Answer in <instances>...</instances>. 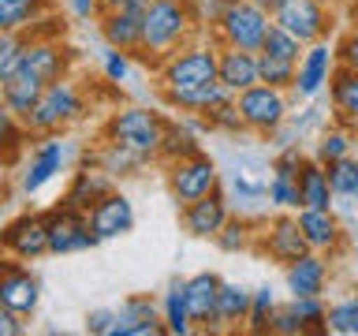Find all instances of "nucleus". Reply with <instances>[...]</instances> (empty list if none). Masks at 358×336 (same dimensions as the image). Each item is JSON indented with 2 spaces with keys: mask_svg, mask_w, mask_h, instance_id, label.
<instances>
[{
  "mask_svg": "<svg viewBox=\"0 0 358 336\" xmlns=\"http://www.w3.org/2000/svg\"><path fill=\"white\" fill-rule=\"evenodd\" d=\"M194 30V8L190 0H150L145 4V45L142 52L153 60H168Z\"/></svg>",
  "mask_w": 358,
  "mask_h": 336,
  "instance_id": "nucleus-1",
  "label": "nucleus"
},
{
  "mask_svg": "<svg viewBox=\"0 0 358 336\" xmlns=\"http://www.w3.org/2000/svg\"><path fill=\"white\" fill-rule=\"evenodd\" d=\"M268 30H273V11H265L254 0H228V8H224V15L217 22L220 45L246 49V52H262Z\"/></svg>",
  "mask_w": 358,
  "mask_h": 336,
  "instance_id": "nucleus-2",
  "label": "nucleus"
},
{
  "mask_svg": "<svg viewBox=\"0 0 358 336\" xmlns=\"http://www.w3.org/2000/svg\"><path fill=\"white\" fill-rule=\"evenodd\" d=\"M83 94H78V86L71 83V78H56V83L45 86V94L41 101L34 105V112L22 123H27V131L30 134H60L67 123H75L78 116H83Z\"/></svg>",
  "mask_w": 358,
  "mask_h": 336,
  "instance_id": "nucleus-3",
  "label": "nucleus"
},
{
  "mask_svg": "<svg viewBox=\"0 0 358 336\" xmlns=\"http://www.w3.org/2000/svg\"><path fill=\"white\" fill-rule=\"evenodd\" d=\"M164 127H168V120H161L157 112L138 108V105H127V108L112 112L108 139L120 142V146H127V150H134V153H142L145 161H150V157H161Z\"/></svg>",
  "mask_w": 358,
  "mask_h": 336,
  "instance_id": "nucleus-4",
  "label": "nucleus"
},
{
  "mask_svg": "<svg viewBox=\"0 0 358 336\" xmlns=\"http://www.w3.org/2000/svg\"><path fill=\"white\" fill-rule=\"evenodd\" d=\"M220 78V49L213 45H183L168 60H161V90L206 86Z\"/></svg>",
  "mask_w": 358,
  "mask_h": 336,
  "instance_id": "nucleus-5",
  "label": "nucleus"
},
{
  "mask_svg": "<svg viewBox=\"0 0 358 336\" xmlns=\"http://www.w3.org/2000/svg\"><path fill=\"white\" fill-rule=\"evenodd\" d=\"M235 105H239V112H243L246 131L276 134L287 120V90L257 83L250 90H243V94H235Z\"/></svg>",
  "mask_w": 358,
  "mask_h": 336,
  "instance_id": "nucleus-6",
  "label": "nucleus"
},
{
  "mask_svg": "<svg viewBox=\"0 0 358 336\" xmlns=\"http://www.w3.org/2000/svg\"><path fill=\"white\" fill-rule=\"evenodd\" d=\"M168 187H172V198L176 206L183 209L190 202L213 195L220 187V168L209 153H198V157H187V161H176L172 172H168Z\"/></svg>",
  "mask_w": 358,
  "mask_h": 336,
  "instance_id": "nucleus-7",
  "label": "nucleus"
},
{
  "mask_svg": "<svg viewBox=\"0 0 358 336\" xmlns=\"http://www.w3.org/2000/svg\"><path fill=\"white\" fill-rule=\"evenodd\" d=\"M101 235L90 228V213L71 209L60 202V209L49 213V254H71V251H90L97 246Z\"/></svg>",
  "mask_w": 358,
  "mask_h": 336,
  "instance_id": "nucleus-8",
  "label": "nucleus"
},
{
  "mask_svg": "<svg viewBox=\"0 0 358 336\" xmlns=\"http://www.w3.org/2000/svg\"><path fill=\"white\" fill-rule=\"evenodd\" d=\"M273 19H276L284 30L295 34L302 45L321 41L324 34L332 30L329 4H321V0H287L284 8H276V11H273Z\"/></svg>",
  "mask_w": 358,
  "mask_h": 336,
  "instance_id": "nucleus-9",
  "label": "nucleus"
},
{
  "mask_svg": "<svg viewBox=\"0 0 358 336\" xmlns=\"http://www.w3.org/2000/svg\"><path fill=\"white\" fill-rule=\"evenodd\" d=\"M4 251L19 262H34V258L49 254V213H22L4 228Z\"/></svg>",
  "mask_w": 358,
  "mask_h": 336,
  "instance_id": "nucleus-10",
  "label": "nucleus"
},
{
  "mask_svg": "<svg viewBox=\"0 0 358 336\" xmlns=\"http://www.w3.org/2000/svg\"><path fill=\"white\" fill-rule=\"evenodd\" d=\"M228 220H231V202L220 187L213 190V195L183 206V228L194 235V239H217Z\"/></svg>",
  "mask_w": 358,
  "mask_h": 336,
  "instance_id": "nucleus-11",
  "label": "nucleus"
},
{
  "mask_svg": "<svg viewBox=\"0 0 358 336\" xmlns=\"http://www.w3.org/2000/svg\"><path fill=\"white\" fill-rule=\"evenodd\" d=\"M336 45H329V38L306 45V52H302L299 60V78H295V94L299 97H317L324 86H329V78L336 71Z\"/></svg>",
  "mask_w": 358,
  "mask_h": 336,
  "instance_id": "nucleus-12",
  "label": "nucleus"
},
{
  "mask_svg": "<svg viewBox=\"0 0 358 336\" xmlns=\"http://www.w3.org/2000/svg\"><path fill=\"white\" fill-rule=\"evenodd\" d=\"M101 38L112 49L123 52H142L145 45V8H120L101 15Z\"/></svg>",
  "mask_w": 358,
  "mask_h": 336,
  "instance_id": "nucleus-13",
  "label": "nucleus"
},
{
  "mask_svg": "<svg viewBox=\"0 0 358 336\" xmlns=\"http://www.w3.org/2000/svg\"><path fill=\"white\" fill-rule=\"evenodd\" d=\"M64 153H67L64 142L56 139V134H45V139L30 150L27 168H22V179H19L22 195H38V190L64 168Z\"/></svg>",
  "mask_w": 358,
  "mask_h": 336,
  "instance_id": "nucleus-14",
  "label": "nucleus"
},
{
  "mask_svg": "<svg viewBox=\"0 0 358 336\" xmlns=\"http://www.w3.org/2000/svg\"><path fill=\"white\" fill-rule=\"evenodd\" d=\"M38 302H41L38 276H34L30 269H22L19 258H15V262H8L4 265V276H0V307L19 310L22 318H30V314L38 310Z\"/></svg>",
  "mask_w": 358,
  "mask_h": 336,
  "instance_id": "nucleus-15",
  "label": "nucleus"
},
{
  "mask_svg": "<svg viewBox=\"0 0 358 336\" xmlns=\"http://www.w3.org/2000/svg\"><path fill=\"white\" fill-rule=\"evenodd\" d=\"M19 71L41 78V83H56V78H64V71H67V52L49 38H27L22 41Z\"/></svg>",
  "mask_w": 358,
  "mask_h": 336,
  "instance_id": "nucleus-16",
  "label": "nucleus"
},
{
  "mask_svg": "<svg viewBox=\"0 0 358 336\" xmlns=\"http://www.w3.org/2000/svg\"><path fill=\"white\" fill-rule=\"evenodd\" d=\"M90 228H94L101 239H120V235H127L134 228V209H131L127 195L108 190L101 202H94V209H90Z\"/></svg>",
  "mask_w": 358,
  "mask_h": 336,
  "instance_id": "nucleus-17",
  "label": "nucleus"
},
{
  "mask_svg": "<svg viewBox=\"0 0 358 336\" xmlns=\"http://www.w3.org/2000/svg\"><path fill=\"white\" fill-rule=\"evenodd\" d=\"M164 329V310H157L150 299L134 295L116 310V329L112 336H161Z\"/></svg>",
  "mask_w": 358,
  "mask_h": 336,
  "instance_id": "nucleus-18",
  "label": "nucleus"
},
{
  "mask_svg": "<svg viewBox=\"0 0 358 336\" xmlns=\"http://www.w3.org/2000/svg\"><path fill=\"white\" fill-rule=\"evenodd\" d=\"M287 276V291L291 295H324V284H329V258L317 251H306L302 258L284 265Z\"/></svg>",
  "mask_w": 358,
  "mask_h": 336,
  "instance_id": "nucleus-19",
  "label": "nucleus"
},
{
  "mask_svg": "<svg viewBox=\"0 0 358 336\" xmlns=\"http://www.w3.org/2000/svg\"><path fill=\"white\" fill-rule=\"evenodd\" d=\"M224 280L217 273H198L187 280V307L198 329H217V299Z\"/></svg>",
  "mask_w": 358,
  "mask_h": 336,
  "instance_id": "nucleus-20",
  "label": "nucleus"
},
{
  "mask_svg": "<svg viewBox=\"0 0 358 336\" xmlns=\"http://www.w3.org/2000/svg\"><path fill=\"white\" fill-rule=\"evenodd\" d=\"M273 164H265L262 157L246 153L231 164V190L239 195V202H268V176Z\"/></svg>",
  "mask_w": 358,
  "mask_h": 336,
  "instance_id": "nucleus-21",
  "label": "nucleus"
},
{
  "mask_svg": "<svg viewBox=\"0 0 358 336\" xmlns=\"http://www.w3.org/2000/svg\"><path fill=\"white\" fill-rule=\"evenodd\" d=\"M220 83L231 90V94H243L262 83V64H257V52L246 49H231V45H220Z\"/></svg>",
  "mask_w": 358,
  "mask_h": 336,
  "instance_id": "nucleus-22",
  "label": "nucleus"
},
{
  "mask_svg": "<svg viewBox=\"0 0 358 336\" xmlns=\"http://www.w3.org/2000/svg\"><path fill=\"white\" fill-rule=\"evenodd\" d=\"M299 228L306 235V246L317 254H332L343 243V228L332 209H299Z\"/></svg>",
  "mask_w": 358,
  "mask_h": 336,
  "instance_id": "nucleus-23",
  "label": "nucleus"
},
{
  "mask_svg": "<svg viewBox=\"0 0 358 336\" xmlns=\"http://www.w3.org/2000/svg\"><path fill=\"white\" fill-rule=\"evenodd\" d=\"M265 251H268V258H276V262H284V265L306 254L310 246H306V235H302V228H299V217H276L273 224H268Z\"/></svg>",
  "mask_w": 358,
  "mask_h": 336,
  "instance_id": "nucleus-24",
  "label": "nucleus"
},
{
  "mask_svg": "<svg viewBox=\"0 0 358 336\" xmlns=\"http://www.w3.org/2000/svg\"><path fill=\"white\" fill-rule=\"evenodd\" d=\"M235 94L228 86L220 83H206V86H187V90H164V101L179 112H194V116H206L209 108L224 105V101H231Z\"/></svg>",
  "mask_w": 358,
  "mask_h": 336,
  "instance_id": "nucleus-25",
  "label": "nucleus"
},
{
  "mask_svg": "<svg viewBox=\"0 0 358 336\" xmlns=\"http://www.w3.org/2000/svg\"><path fill=\"white\" fill-rule=\"evenodd\" d=\"M45 86H49V83H41V78H34V75H27V71H15L11 78H4V83H0V97H4V108H8V112H15L19 120H27L30 112H34V105L41 101Z\"/></svg>",
  "mask_w": 358,
  "mask_h": 336,
  "instance_id": "nucleus-26",
  "label": "nucleus"
},
{
  "mask_svg": "<svg viewBox=\"0 0 358 336\" xmlns=\"http://www.w3.org/2000/svg\"><path fill=\"white\" fill-rule=\"evenodd\" d=\"M299 190H302V209H332L336 190L329 183V168H324V161H302Z\"/></svg>",
  "mask_w": 358,
  "mask_h": 336,
  "instance_id": "nucleus-27",
  "label": "nucleus"
},
{
  "mask_svg": "<svg viewBox=\"0 0 358 336\" xmlns=\"http://www.w3.org/2000/svg\"><path fill=\"white\" fill-rule=\"evenodd\" d=\"M329 97L340 123L358 131V71H347V67L336 64V71L329 78Z\"/></svg>",
  "mask_w": 358,
  "mask_h": 336,
  "instance_id": "nucleus-28",
  "label": "nucleus"
},
{
  "mask_svg": "<svg viewBox=\"0 0 358 336\" xmlns=\"http://www.w3.org/2000/svg\"><path fill=\"white\" fill-rule=\"evenodd\" d=\"M108 190H112V183H108V172H105V168H101V172H90V168H83V172H75V183H71V190L64 195V206L90 213V209H94V202H101Z\"/></svg>",
  "mask_w": 358,
  "mask_h": 336,
  "instance_id": "nucleus-29",
  "label": "nucleus"
},
{
  "mask_svg": "<svg viewBox=\"0 0 358 336\" xmlns=\"http://www.w3.org/2000/svg\"><path fill=\"white\" fill-rule=\"evenodd\" d=\"M198 153H206V150H201L194 127L183 123V120H168L164 142H161V157H164V161L176 164V161H187V157H198Z\"/></svg>",
  "mask_w": 358,
  "mask_h": 336,
  "instance_id": "nucleus-30",
  "label": "nucleus"
},
{
  "mask_svg": "<svg viewBox=\"0 0 358 336\" xmlns=\"http://www.w3.org/2000/svg\"><path fill=\"white\" fill-rule=\"evenodd\" d=\"M161 310H164V329L172 336H187V332L198 329L194 318H190V307H187V280H176V284L168 288Z\"/></svg>",
  "mask_w": 358,
  "mask_h": 336,
  "instance_id": "nucleus-31",
  "label": "nucleus"
},
{
  "mask_svg": "<svg viewBox=\"0 0 358 336\" xmlns=\"http://www.w3.org/2000/svg\"><path fill=\"white\" fill-rule=\"evenodd\" d=\"M250 302H254V291H246L239 284H231V280H224V284H220V299H217V325L231 329V325L246 321Z\"/></svg>",
  "mask_w": 358,
  "mask_h": 336,
  "instance_id": "nucleus-32",
  "label": "nucleus"
},
{
  "mask_svg": "<svg viewBox=\"0 0 358 336\" xmlns=\"http://www.w3.org/2000/svg\"><path fill=\"white\" fill-rule=\"evenodd\" d=\"M49 11V0H0V30H30Z\"/></svg>",
  "mask_w": 358,
  "mask_h": 336,
  "instance_id": "nucleus-33",
  "label": "nucleus"
},
{
  "mask_svg": "<svg viewBox=\"0 0 358 336\" xmlns=\"http://www.w3.org/2000/svg\"><path fill=\"white\" fill-rule=\"evenodd\" d=\"M324 332H336V336H358V291L329 307V314H324Z\"/></svg>",
  "mask_w": 358,
  "mask_h": 336,
  "instance_id": "nucleus-34",
  "label": "nucleus"
},
{
  "mask_svg": "<svg viewBox=\"0 0 358 336\" xmlns=\"http://www.w3.org/2000/svg\"><path fill=\"white\" fill-rule=\"evenodd\" d=\"M324 168H329V183L336 190V198H358V157L347 153Z\"/></svg>",
  "mask_w": 358,
  "mask_h": 336,
  "instance_id": "nucleus-35",
  "label": "nucleus"
},
{
  "mask_svg": "<svg viewBox=\"0 0 358 336\" xmlns=\"http://www.w3.org/2000/svg\"><path fill=\"white\" fill-rule=\"evenodd\" d=\"M257 64H262V83L280 86V90H295V78H299V64L295 60H280V56L257 52Z\"/></svg>",
  "mask_w": 358,
  "mask_h": 336,
  "instance_id": "nucleus-36",
  "label": "nucleus"
},
{
  "mask_svg": "<svg viewBox=\"0 0 358 336\" xmlns=\"http://www.w3.org/2000/svg\"><path fill=\"white\" fill-rule=\"evenodd\" d=\"M262 52H268V56H280V60H302V52H306V45H302L291 30H284L280 22L273 19V30H268V38H265V45H262Z\"/></svg>",
  "mask_w": 358,
  "mask_h": 336,
  "instance_id": "nucleus-37",
  "label": "nucleus"
},
{
  "mask_svg": "<svg viewBox=\"0 0 358 336\" xmlns=\"http://www.w3.org/2000/svg\"><path fill=\"white\" fill-rule=\"evenodd\" d=\"M142 164H145L142 153H134V150H127V146H120L112 139L105 146V153H101V168H105L108 176H131L134 168H142Z\"/></svg>",
  "mask_w": 358,
  "mask_h": 336,
  "instance_id": "nucleus-38",
  "label": "nucleus"
},
{
  "mask_svg": "<svg viewBox=\"0 0 358 336\" xmlns=\"http://www.w3.org/2000/svg\"><path fill=\"white\" fill-rule=\"evenodd\" d=\"M268 206H276V209H302L299 176H280V172H273V179H268Z\"/></svg>",
  "mask_w": 358,
  "mask_h": 336,
  "instance_id": "nucleus-39",
  "label": "nucleus"
},
{
  "mask_svg": "<svg viewBox=\"0 0 358 336\" xmlns=\"http://www.w3.org/2000/svg\"><path fill=\"white\" fill-rule=\"evenodd\" d=\"M273 314H276V295H273V288H268V284H262L254 291L250 314H246V329H250V332H268Z\"/></svg>",
  "mask_w": 358,
  "mask_h": 336,
  "instance_id": "nucleus-40",
  "label": "nucleus"
},
{
  "mask_svg": "<svg viewBox=\"0 0 358 336\" xmlns=\"http://www.w3.org/2000/svg\"><path fill=\"white\" fill-rule=\"evenodd\" d=\"M206 120H209L213 131H224V134H239V131H246L243 112H239V105H235V97L224 101V105H217V108H209Z\"/></svg>",
  "mask_w": 358,
  "mask_h": 336,
  "instance_id": "nucleus-41",
  "label": "nucleus"
},
{
  "mask_svg": "<svg viewBox=\"0 0 358 336\" xmlns=\"http://www.w3.org/2000/svg\"><path fill=\"white\" fill-rule=\"evenodd\" d=\"M291 310L299 314V321L310 329H324V314H329V307L321 302V295H291Z\"/></svg>",
  "mask_w": 358,
  "mask_h": 336,
  "instance_id": "nucleus-42",
  "label": "nucleus"
},
{
  "mask_svg": "<svg viewBox=\"0 0 358 336\" xmlns=\"http://www.w3.org/2000/svg\"><path fill=\"white\" fill-rule=\"evenodd\" d=\"M347 153H351V134H347V131L332 127V131L321 134V142H317V161L332 164V161H340V157H347Z\"/></svg>",
  "mask_w": 358,
  "mask_h": 336,
  "instance_id": "nucleus-43",
  "label": "nucleus"
},
{
  "mask_svg": "<svg viewBox=\"0 0 358 336\" xmlns=\"http://www.w3.org/2000/svg\"><path fill=\"white\" fill-rule=\"evenodd\" d=\"M246 243H250V228H246V220H235V217L224 224V232L217 235V246H220V251H228V254L243 251Z\"/></svg>",
  "mask_w": 358,
  "mask_h": 336,
  "instance_id": "nucleus-44",
  "label": "nucleus"
},
{
  "mask_svg": "<svg viewBox=\"0 0 358 336\" xmlns=\"http://www.w3.org/2000/svg\"><path fill=\"white\" fill-rule=\"evenodd\" d=\"M268 332H276V336H302V332H306V325L299 321V314L291 310V302H287V307H276Z\"/></svg>",
  "mask_w": 358,
  "mask_h": 336,
  "instance_id": "nucleus-45",
  "label": "nucleus"
},
{
  "mask_svg": "<svg viewBox=\"0 0 358 336\" xmlns=\"http://www.w3.org/2000/svg\"><path fill=\"white\" fill-rule=\"evenodd\" d=\"M336 60H340V67H347V71H358V27L351 34H343V41L336 45Z\"/></svg>",
  "mask_w": 358,
  "mask_h": 336,
  "instance_id": "nucleus-46",
  "label": "nucleus"
},
{
  "mask_svg": "<svg viewBox=\"0 0 358 336\" xmlns=\"http://www.w3.org/2000/svg\"><path fill=\"white\" fill-rule=\"evenodd\" d=\"M131 71V64H127V52L123 49H112L108 45V52H105V75H108V83H123Z\"/></svg>",
  "mask_w": 358,
  "mask_h": 336,
  "instance_id": "nucleus-47",
  "label": "nucleus"
},
{
  "mask_svg": "<svg viewBox=\"0 0 358 336\" xmlns=\"http://www.w3.org/2000/svg\"><path fill=\"white\" fill-rule=\"evenodd\" d=\"M116 329V310H94L86 318V332H97V336H112Z\"/></svg>",
  "mask_w": 358,
  "mask_h": 336,
  "instance_id": "nucleus-48",
  "label": "nucleus"
},
{
  "mask_svg": "<svg viewBox=\"0 0 358 336\" xmlns=\"http://www.w3.org/2000/svg\"><path fill=\"white\" fill-rule=\"evenodd\" d=\"M299 168H302V153L295 146H287V150L273 161V172H280V176H299Z\"/></svg>",
  "mask_w": 358,
  "mask_h": 336,
  "instance_id": "nucleus-49",
  "label": "nucleus"
},
{
  "mask_svg": "<svg viewBox=\"0 0 358 336\" xmlns=\"http://www.w3.org/2000/svg\"><path fill=\"white\" fill-rule=\"evenodd\" d=\"M67 8L75 11V19H101L105 15V4H101V0H67Z\"/></svg>",
  "mask_w": 358,
  "mask_h": 336,
  "instance_id": "nucleus-50",
  "label": "nucleus"
},
{
  "mask_svg": "<svg viewBox=\"0 0 358 336\" xmlns=\"http://www.w3.org/2000/svg\"><path fill=\"white\" fill-rule=\"evenodd\" d=\"M0 332H4V336H19L22 332V314L0 307Z\"/></svg>",
  "mask_w": 358,
  "mask_h": 336,
  "instance_id": "nucleus-51",
  "label": "nucleus"
},
{
  "mask_svg": "<svg viewBox=\"0 0 358 336\" xmlns=\"http://www.w3.org/2000/svg\"><path fill=\"white\" fill-rule=\"evenodd\" d=\"M105 11H120V8H145L150 0H101Z\"/></svg>",
  "mask_w": 358,
  "mask_h": 336,
  "instance_id": "nucleus-52",
  "label": "nucleus"
},
{
  "mask_svg": "<svg viewBox=\"0 0 358 336\" xmlns=\"http://www.w3.org/2000/svg\"><path fill=\"white\" fill-rule=\"evenodd\" d=\"M254 4H262L265 11H276V8H284L287 0H254Z\"/></svg>",
  "mask_w": 358,
  "mask_h": 336,
  "instance_id": "nucleus-53",
  "label": "nucleus"
},
{
  "mask_svg": "<svg viewBox=\"0 0 358 336\" xmlns=\"http://www.w3.org/2000/svg\"><path fill=\"white\" fill-rule=\"evenodd\" d=\"M321 4H329V8H332V4H347V0H321Z\"/></svg>",
  "mask_w": 358,
  "mask_h": 336,
  "instance_id": "nucleus-54",
  "label": "nucleus"
},
{
  "mask_svg": "<svg viewBox=\"0 0 358 336\" xmlns=\"http://www.w3.org/2000/svg\"><path fill=\"white\" fill-rule=\"evenodd\" d=\"M351 11H355V19H358V0H355V8H351Z\"/></svg>",
  "mask_w": 358,
  "mask_h": 336,
  "instance_id": "nucleus-55",
  "label": "nucleus"
}]
</instances>
